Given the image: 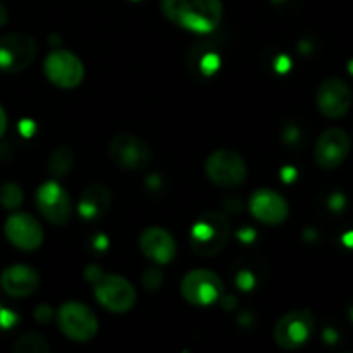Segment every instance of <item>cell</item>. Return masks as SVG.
<instances>
[{"label": "cell", "instance_id": "6da1fadb", "mask_svg": "<svg viewBox=\"0 0 353 353\" xmlns=\"http://www.w3.org/2000/svg\"><path fill=\"white\" fill-rule=\"evenodd\" d=\"M161 10L174 26L199 34L217 30L224 16L223 0H161Z\"/></svg>", "mask_w": 353, "mask_h": 353}, {"label": "cell", "instance_id": "7a4b0ae2", "mask_svg": "<svg viewBox=\"0 0 353 353\" xmlns=\"http://www.w3.org/2000/svg\"><path fill=\"white\" fill-rule=\"evenodd\" d=\"M231 236V223L223 212L209 210L190 228V247L200 257H216L226 248Z\"/></svg>", "mask_w": 353, "mask_h": 353}, {"label": "cell", "instance_id": "3957f363", "mask_svg": "<svg viewBox=\"0 0 353 353\" xmlns=\"http://www.w3.org/2000/svg\"><path fill=\"white\" fill-rule=\"evenodd\" d=\"M316 331V317L310 309L286 312L274 326V343L281 350L295 352L305 347Z\"/></svg>", "mask_w": 353, "mask_h": 353}, {"label": "cell", "instance_id": "277c9868", "mask_svg": "<svg viewBox=\"0 0 353 353\" xmlns=\"http://www.w3.org/2000/svg\"><path fill=\"white\" fill-rule=\"evenodd\" d=\"M61 333L74 343H88L99 333V319L88 305L81 302H65L57 310Z\"/></svg>", "mask_w": 353, "mask_h": 353}, {"label": "cell", "instance_id": "5b68a950", "mask_svg": "<svg viewBox=\"0 0 353 353\" xmlns=\"http://www.w3.org/2000/svg\"><path fill=\"white\" fill-rule=\"evenodd\" d=\"M92 285L97 302L109 312L128 314L137 303V290L123 276L103 272Z\"/></svg>", "mask_w": 353, "mask_h": 353}, {"label": "cell", "instance_id": "8992f818", "mask_svg": "<svg viewBox=\"0 0 353 353\" xmlns=\"http://www.w3.org/2000/svg\"><path fill=\"white\" fill-rule=\"evenodd\" d=\"M205 174L221 188H236L247 181L248 168L245 159L230 148L212 152L205 161Z\"/></svg>", "mask_w": 353, "mask_h": 353}, {"label": "cell", "instance_id": "52a82bcc", "mask_svg": "<svg viewBox=\"0 0 353 353\" xmlns=\"http://www.w3.org/2000/svg\"><path fill=\"white\" fill-rule=\"evenodd\" d=\"M43 72L52 85L62 90L76 88L85 79L83 61L74 52L65 48H55L48 52L43 61Z\"/></svg>", "mask_w": 353, "mask_h": 353}, {"label": "cell", "instance_id": "ba28073f", "mask_svg": "<svg viewBox=\"0 0 353 353\" xmlns=\"http://www.w3.org/2000/svg\"><path fill=\"white\" fill-rule=\"evenodd\" d=\"M181 296L195 307H209L223 296V279L210 269H193L181 279Z\"/></svg>", "mask_w": 353, "mask_h": 353}, {"label": "cell", "instance_id": "9c48e42d", "mask_svg": "<svg viewBox=\"0 0 353 353\" xmlns=\"http://www.w3.org/2000/svg\"><path fill=\"white\" fill-rule=\"evenodd\" d=\"M34 203L43 219L55 226H62L72 216L71 196L59 183V179H48L41 183L34 193Z\"/></svg>", "mask_w": 353, "mask_h": 353}, {"label": "cell", "instance_id": "30bf717a", "mask_svg": "<svg viewBox=\"0 0 353 353\" xmlns=\"http://www.w3.org/2000/svg\"><path fill=\"white\" fill-rule=\"evenodd\" d=\"M109 157L126 171H141L152 161V148L143 138L131 133H119L110 140Z\"/></svg>", "mask_w": 353, "mask_h": 353}, {"label": "cell", "instance_id": "8fae6325", "mask_svg": "<svg viewBox=\"0 0 353 353\" xmlns=\"http://www.w3.org/2000/svg\"><path fill=\"white\" fill-rule=\"evenodd\" d=\"M9 243L21 252H34L43 245L45 233L40 221L28 212H14L3 223Z\"/></svg>", "mask_w": 353, "mask_h": 353}, {"label": "cell", "instance_id": "7c38bea8", "mask_svg": "<svg viewBox=\"0 0 353 353\" xmlns=\"http://www.w3.org/2000/svg\"><path fill=\"white\" fill-rule=\"evenodd\" d=\"M353 93L348 83L341 78H326L316 93V105L326 119H341L352 109Z\"/></svg>", "mask_w": 353, "mask_h": 353}, {"label": "cell", "instance_id": "4fadbf2b", "mask_svg": "<svg viewBox=\"0 0 353 353\" xmlns=\"http://www.w3.org/2000/svg\"><path fill=\"white\" fill-rule=\"evenodd\" d=\"M352 150V138L341 128H330L317 138L314 147V161L321 169L333 171L340 168Z\"/></svg>", "mask_w": 353, "mask_h": 353}, {"label": "cell", "instance_id": "5bb4252c", "mask_svg": "<svg viewBox=\"0 0 353 353\" xmlns=\"http://www.w3.org/2000/svg\"><path fill=\"white\" fill-rule=\"evenodd\" d=\"M37 57V41L28 33H9L0 37V69L19 72Z\"/></svg>", "mask_w": 353, "mask_h": 353}, {"label": "cell", "instance_id": "9a60e30c", "mask_svg": "<svg viewBox=\"0 0 353 353\" xmlns=\"http://www.w3.org/2000/svg\"><path fill=\"white\" fill-rule=\"evenodd\" d=\"M252 216L268 226H279L290 216V205L281 193L271 188H259L248 199Z\"/></svg>", "mask_w": 353, "mask_h": 353}, {"label": "cell", "instance_id": "2e32d148", "mask_svg": "<svg viewBox=\"0 0 353 353\" xmlns=\"http://www.w3.org/2000/svg\"><path fill=\"white\" fill-rule=\"evenodd\" d=\"M141 254L157 265H165L174 261L178 245H176L174 236L169 233L165 228L150 226L143 230L138 240Z\"/></svg>", "mask_w": 353, "mask_h": 353}, {"label": "cell", "instance_id": "e0dca14e", "mask_svg": "<svg viewBox=\"0 0 353 353\" xmlns=\"http://www.w3.org/2000/svg\"><path fill=\"white\" fill-rule=\"evenodd\" d=\"M38 286H40V274L31 265H9L0 274V288L12 299H26L37 292Z\"/></svg>", "mask_w": 353, "mask_h": 353}, {"label": "cell", "instance_id": "ac0fdd59", "mask_svg": "<svg viewBox=\"0 0 353 353\" xmlns=\"http://www.w3.org/2000/svg\"><path fill=\"white\" fill-rule=\"evenodd\" d=\"M110 203H112V193L109 186L102 183H93L83 190L78 202V212L83 219L95 221L109 212Z\"/></svg>", "mask_w": 353, "mask_h": 353}, {"label": "cell", "instance_id": "d6986e66", "mask_svg": "<svg viewBox=\"0 0 353 353\" xmlns=\"http://www.w3.org/2000/svg\"><path fill=\"white\" fill-rule=\"evenodd\" d=\"M72 164H74V154L68 145H61L55 148L48 157V172L52 179H62L71 172Z\"/></svg>", "mask_w": 353, "mask_h": 353}, {"label": "cell", "instance_id": "ffe728a7", "mask_svg": "<svg viewBox=\"0 0 353 353\" xmlns=\"http://www.w3.org/2000/svg\"><path fill=\"white\" fill-rule=\"evenodd\" d=\"M50 350V343L45 340L43 334L33 333V331L21 334L12 345L14 353H48Z\"/></svg>", "mask_w": 353, "mask_h": 353}, {"label": "cell", "instance_id": "44dd1931", "mask_svg": "<svg viewBox=\"0 0 353 353\" xmlns=\"http://www.w3.org/2000/svg\"><path fill=\"white\" fill-rule=\"evenodd\" d=\"M23 190L17 183H6V185L0 186V205L7 210H17L23 205Z\"/></svg>", "mask_w": 353, "mask_h": 353}, {"label": "cell", "instance_id": "7402d4cb", "mask_svg": "<svg viewBox=\"0 0 353 353\" xmlns=\"http://www.w3.org/2000/svg\"><path fill=\"white\" fill-rule=\"evenodd\" d=\"M141 279H143L145 288L159 290V288H161L162 281H164V276L161 274V271H159V269L152 268V269H147V271H145L143 278H141Z\"/></svg>", "mask_w": 353, "mask_h": 353}, {"label": "cell", "instance_id": "603a6c76", "mask_svg": "<svg viewBox=\"0 0 353 353\" xmlns=\"http://www.w3.org/2000/svg\"><path fill=\"white\" fill-rule=\"evenodd\" d=\"M14 324H16V316H14L10 310L0 309V327L9 330V327H12Z\"/></svg>", "mask_w": 353, "mask_h": 353}, {"label": "cell", "instance_id": "cb8c5ba5", "mask_svg": "<svg viewBox=\"0 0 353 353\" xmlns=\"http://www.w3.org/2000/svg\"><path fill=\"white\" fill-rule=\"evenodd\" d=\"M103 274V271H102V268H100V265H88V268L85 269V278L88 279L90 283H93V281H97V279L100 278V276Z\"/></svg>", "mask_w": 353, "mask_h": 353}, {"label": "cell", "instance_id": "d4e9b609", "mask_svg": "<svg viewBox=\"0 0 353 353\" xmlns=\"http://www.w3.org/2000/svg\"><path fill=\"white\" fill-rule=\"evenodd\" d=\"M34 317H37V321H40V323H48V319L52 317V309L47 305H40L34 310Z\"/></svg>", "mask_w": 353, "mask_h": 353}, {"label": "cell", "instance_id": "484cf974", "mask_svg": "<svg viewBox=\"0 0 353 353\" xmlns=\"http://www.w3.org/2000/svg\"><path fill=\"white\" fill-rule=\"evenodd\" d=\"M7 124H9V119H7V112H6V109L2 107V103H0V138L6 134Z\"/></svg>", "mask_w": 353, "mask_h": 353}, {"label": "cell", "instance_id": "4316f807", "mask_svg": "<svg viewBox=\"0 0 353 353\" xmlns=\"http://www.w3.org/2000/svg\"><path fill=\"white\" fill-rule=\"evenodd\" d=\"M7 21H9V12H7L6 7H3L2 3H0V28L6 26Z\"/></svg>", "mask_w": 353, "mask_h": 353}, {"label": "cell", "instance_id": "83f0119b", "mask_svg": "<svg viewBox=\"0 0 353 353\" xmlns=\"http://www.w3.org/2000/svg\"><path fill=\"white\" fill-rule=\"evenodd\" d=\"M345 241H347L348 245H352V247H353V233L347 234V236H345Z\"/></svg>", "mask_w": 353, "mask_h": 353}]
</instances>
